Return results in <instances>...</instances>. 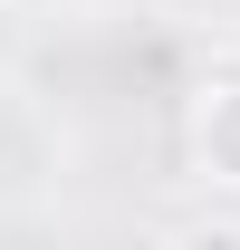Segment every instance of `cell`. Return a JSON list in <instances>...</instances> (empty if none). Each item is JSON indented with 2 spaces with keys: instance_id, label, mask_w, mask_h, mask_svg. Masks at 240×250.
Returning <instances> with one entry per match:
<instances>
[{
  "instance_id": "6da1fadb",
  "label": "cell",
  "mask_w": 240,
  "mask_h": 250,
  "mask_svg": "<svg viewBox=\"0 0 240 250\" xmlns=\"http://www.w3.org/2000/svg\"><path fill=\"white\" fill-rule=\"evenodd\" d=\"M182 154L211 192H240V77H211L182 116Z\"/></svg>"
},
{
  "instance_id": "7a4b0ae2",
  "label": "cell",
  "mask_w": 240,
  "mask_h": 250,
  "mask_svg": "<svg viewBox=\"0 0 240 250\" xmlns=\"http://www.w3.org/2000/svg\"><path fill=\"white\" fill-rule=\"evenodd\" d=\"M163 250H240V212H192V221H173Z\"/></svg>"
},
{
  "instance_id": "3957f363",
  "label": "cell",
  "mask_w": 240,
  "mask_h": 250,
  "mask_svg": "<svg viewBox=\"0 0 240 250\" xmlns=\"http://www.w3.org/2000/svg\"><path fill=\"white\" fill-rule=\"evenodd\" d=\"M0 10H10V0H0Z\"/></svg>"
}]
</instances>
